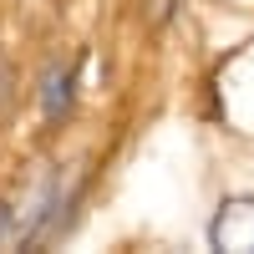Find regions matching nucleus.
Instances as JSON below:
<instances>
[{
  "label": "nucleus",
  "instance_id": "nucleus-1",
  "mask_svg": "<svg viewBox=\"0 0 254 254\" xmlns=\"http://www.w3.org/2000/svg\"><path fill=\"white\" fill-rule=\"evenodd\" d=\"M208 244L229 254H254V198H229L208 224Z\"/></svg>",
  "mask_w": 254,
  "mask_h": 254
},
{
  "label": "nucleus",
  "instance_id": "nucleus-2",
  "mask_svg": "<svg viewBox=\"0 0 254 254\" xmlns=\"http://www.w3.org/2000/svg\"><path fill=\"white\" fill-rule=\"evenodd\" d=\"M71 107V71H46V117L56 122Z\"/></svg>",
  "mask_w": 254,
  "mask_h": 254
},
{
  "label": "nucleus",
  "instance_id": "nucleus-3",
  "mask_svg": "<svg viewBox=\"0 0 254 254\" xmlns=\"http://www.w3.org/2000/svg\"><path fill=\"white\" fill-rule=\"evenodd\" d=\"M168 5H173V0H153V15H168Z\"/></svg>",
  "mask_w": 254,
  "mask_h": 254
}]
</instances>
